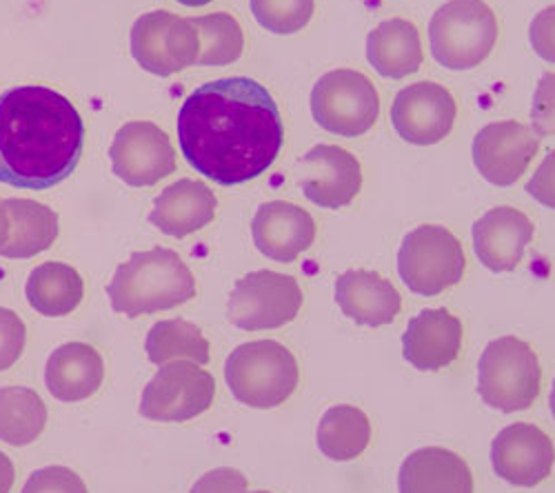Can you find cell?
I'll return each instance as SVG.
<instances>
[{
  "label": "cell",
  "mask_w": 555,
  "mask_h": 493,
  "mask_svg": "<svg viewBox=\"0 0 555 493\" xmlns=\"http://www.w3.org/2000/svg\"><path fill=\"white\" fill-rule=\"evenodd\" d=\"M182 156L218 185L258 178L283 147V120L267 89L249 78L198 87L178 112Z\"/></svg>",
  "instance_id": "obj_1"
},
{
  "label": "cell",
  "mask_w": 555,
  "mask_h": 493,
  "mask_svg": "<svg viewBox=\"0 0 555 493\" xmlns=\"http://www.w3.org/2000/svg\"><path fill=\"white\" fill-rule=\"evenodd\" d=\"M85 125L69 99L50 87L23 85L0 94V183L50 190L74 173Z\"/></svg>",
  "instance_id": "obj_2"
},
{
  "label": "cell",
  "mask_w": 555,
  "mask_h": 493,
  "mask_svg": "<svg viewBox=\"0 0 555 493\" xmlns=\"http://www.w3.org/2000/svg\"><path fill=\"white\" fill-rule=\"evenodd\" d=\"M114 311L127 319L184 304L196 296V281L180 256L165 247L135 251L107 287Z\"/></svg>",
  "instance_id": "obj_3"
},
{
  "label": "cell",
  "mask_w": 555,
  "mask_h": 493,
  "mask_svg": "<svg viewBox=\"0 0 555 493\" xmlns=\"http://www.w3.org/2000/svg\"><path fill=\"white\" fill-rule=\"evenodd\" d=\"M227 385L241 402L254 410L283 405L298 385L296 358L273 340L236 347L224 363Z\"/></svg>",
  "instance_id": "obj_4"
},
{
  "label": "cell",
  "mask_w": 555,
  "mask_h": 493,
  "mask_svg": "<svg viewBox=\"0 0 555 493\" xmlns=\"http://www.w3.org/2000/svg\"><path fill=\"white\" fill-rule=\"evenodd\" d=\"M540 363L531 347L514 336L487 345L478 365V391L489 407L514 414L529 410L540 393Z\"/></svg>",
  "instance_id": "obj_5"
},
{
  "label": "cell",
  "mask_w": 555,
  "mask_h": 493,
  "mask_svg": "<svg viewBox=\"0 0 555 493\" xmlns=\"http://www.w3.org/2000/svg\"><path fill=\"white\" fill-rule=\"evenodd\" d=\"M498 23L482 0H451L429 23L434 59L447 69H472L493 50Z\"/></svg>",
  "instance_id": "obj_6"
},
{
  "label": "cell",
  "mask_w": 555,
  "mask_h": 493,
  "mask_svg": "<svg viewBox=\"0 0 555 493\" xmlns=\"http://www.w3.org/2000/svg\"><path fill=\"white\" fill-rule=\"evenodd\" d=\"M465 264L457 238L438 225H423L406 234L398 254L400 278L421 296H438L460 283Z\"/></svg>",
  "instance_id": "obj_7"
},
{
  "label": "cell",
  "mask_w": 555,
  "mask_h": 493,
  "mask_svg": "<svg viewBox=\"0 0 555 493\" xmlns=\"http://www.w3.org/2000/svg\"><path fill=\"white\" fill-rule=\"evenodd\" d=\"M311 114L322 129L353 139L374 127L380 114V99L366 76L353 69H336L315 82Z\"/></svg>",
  "instance_id": "obj_8"
},
{
  "label": "cell",
  "mask_w": 555,
  "mask_h": 493,
  "mask_svg": "<svg viewBox=\"0 0 555 493\" xmlns=\"http://www.w3.org/2000/svg\"><path fill=\"white\" fill-rule=\"evenodd\" d=\"M131 54L145 72L165 78L198 65L201 38L192 18L150 12L131 27Z\"/></svg>",
  "instance_id": "obj_9"
},
{
  "label": "cell",
  "mask_w": 555,
  "mask_h": 493,
  "mask_svg": "<svg viewBox=\"0 0 555 493\" xmlns=\"http://www.w3.org/2000/svg\"><path fill=\"white\" fill-rule=\"evenodd\" d=\"M302 307L296 278L275 272H254L236 283L229 296L227 313L231 325L245 332L278 329L292 323Z\"/></svg>",
  "instance_id": "obj_10"
},
{
  "label": "cell",
  "mask_w": 555,
  "mask_h": 493,
  "mask_svg": "<svg viewBox=\"0 0 555 493\" xmlns=\"http://www.w3.org/2000/svg\"><path fill=\"white\" fill-rule=\"evenodd\" d=\"M216 395L209 372L190 361L163 365L141 398V416L156 423H184L205 414Z\"/></svg>",
  "instance_id": "obj_11"
},
{
  "label": "cell",
  "mask_w": 555,
  "mask_h": 493,
  "mask_svg": "<svg viewBox=\"0 0 555 493\" xmlns=\"http://www.w3.org/2000/svg\"><path fill=\"white\" fill-rule=\"evenodd\" d=\"M114 173L131 187H152L176 171V152L167 133L147 120L118 129L109 150Z\"/></svg>",
  "instance_id": "obj_12"
},
{
  "label": "cell",
  "mask_w": 555,
  "mask_h": 493,
  "mask_svg": "<svg viewBox=\"0 0 555 493\" xmlns=\"http://www.w3.org/2000/svg\"><path fill=\"white\" fill-rule=\"evenodd\" d=\"M540 139L529 125L514 120L491 122L474 141V163L485 181L498 187L514 185L540 150Z\"/></svg>",
  "instance_id": "obj_13"
},
{
  "label": "cell",
  "mask_w": 555,
  "mask_h": 493,
  "mask_svg": "<svg viewBox=\"0 0 555 493\" xmlns=\"http://www.w3.org/2000/svg\"><path fill=\"white\" fill-rule=\"evenodd\" d=\"M455 101L438 82H415L400 89L391 105V122L411 145H436L451 131Z\"/></svg>",
  "instance_id": "obj_14"
},
{
  "label": "cell",
  "mask_w": 555,
  "mask_h": 493,
  "mask_svg": "<svg viewBox=\"0 0 555 493\" xmlns=\"http://www.w3.org/2000/svg\"><path fill=\"white\" fill-rule=\"evenodd\" d=\"M553 463V442L544 431L527 423L508 425L491 446V465L498 478L518 486L540 484L551 473Z\"/></svg>",
  "instance_id": "obj_15"
},
{
  "label": "cell",
  "mask_w": 555,
  "mask_h": 493,
  "mask_svg": "<svg viewBox=\"0 0 555 493\" xmlns=\"http://www.w3.org/2000/svg\"><path fill=\"white\" fill-rule=\"evenodd\" d=\"M298 169L305 196L318 207H345L356 198L362 185L360 163L336 145L313 147L300 158Z\"/></svg>",
  "instance_id": "obj_16"
},
{
  "label": "cell",
  "mask_w": 555,
  "mask_h": 493,
  "mask_svg": "<svg viewBox=\"0 0 555 493\" xmlns=\"http://www.w3.org/2000/svg\"><path fill=\"white\" fill-rule=\"evenodd\" d=\"M251 232L258 251L275 262H294L315 238L313 218L305 209L283 200L260 205Z\"/></svg>",
  "instance_id": "obj_17"
},
{
  "label": "cell",
  "mask_w": 555,
  "mask_h": 493,
  "mask_svg": "<svg viewBox=\"0 0 555 493\" xmlns=\"http://www.w3.org/2000/svg\"><path fill=\"white\" fill-rule=\"evenodd\" d=\"M531 238V220L514 207H495L474 225L476 256L491 272H514Z\"/></svg>",
  "instance_id": "obj_18"
},
{
  "label": "cell",
  "mask_w": 555,
  "mask_h": 493,
  "mask_svg": "<svg viewBox=\"0 0 555 493\" xmlns=\"http://www.w3.org/2000/svg\"><path fill=\"white\" fill-rule=\"evenodd\" d=\"M462 342V325L447 309H427L411 319L402 336V353L421 372L451 365Z\"/></svg>",
  "instance_id": "obj_19"
},
{
  "label": "cell",
  "mask_w": 555,
  "mask_h": 493,
  "mask_svg": "<svg viewBox=\"0 0 555 493\" xmlns=\"http://www.w3.org/2000/svg\"><path fill=\"white\" fill-rule=\"evenodd\" d=\"M216 207L218 198L205 183L182 178L156 198L150 222L167 236L184 238L207 228L216 216Z\"/></svg>",
  "instance_id": "obj_20"
},
{
  "label": "cell",
  "mask_w": 555,
  "mask_h": 493,
  "mask_svg": "<svg viewBox=\"0 0 555 493\" xmlns=\"http://www.w3.org/2000/svg\"><path fill=\"white\" fill-rule=\"evenodd\" d=\"M336 300L347 319L358 325H389L400 311V294L374 272L351 269L336 281Z\"/></svg>",
  "instance_id": "obj_21"
},
{
  "label": "cell",
  "mask_w": 555,
  "mask_h": 493,
  "mask_svg": "<svg viewBox=\"0 0 555 493\" xmlns=\"http://www.w3.org/2000/svg\"><path fill=\"white\" fill-rule=\"evenodd\" d=\"M400 493H474L467 463L440 446L413 452L400 467Z\"/></svg>",
  "instance_id": "obj_22"
},
{
  "label": "cell",
  "mask_w": 555,
  "mask_h": 493,
  "mask_svg": "<svg viewBox=\"0 0 555 493\" xmlns=\"http://www.w3.org/2000/svg\"><path fill=\"white\" fill-rule=\"evenodd\" d=\"M105 376L101 353L85 342H69L59 347L48 361L44 382L50 393L63 402H78L94 395Z\"/></svg>",
  "instance_id": "obj_23"
},
{
  "label": "cell",
  "mask_w": 555,
  "mask_h": 493,
  "mask_svg": "<svg viewBox=\"0 0 555 493\" xmlns=\"http://www.w3.org/2000/svg\"><path fill=\"white\" fill-rule=\"evenodd\" d=\"M366 59L385 78H404L423 65L421 34L409 21L380 23L366 38Z\"/></svg>",
  "instance_id": "obj_24"
},
{
  "label": "cell",
  "mask_w": 555,
  "mask_h": 493,
  "mask_svg": "<svg viewBox=\"0 0 555 493\" xmlns=\"http://www.w3.org/2000/svg\"><path fill=\"white\" fill-rule=\"evenodd\" d=\"M10 216V238L0 247L5 258H31L48 251L59 238V213L29 198L3 200Z\"/></svg>",
  "instance_id": "obj_25"
},
{
  "label": "cell",
  "mask_w": 555,
  "mask_h": 493,
  "mask_svg": "<svg viewBox=\"0 0 555 493\" xmlns=\"http://www.w3.org/2000/svg\"><path fill=\"white\" fill-rule=\"evenodd\" d=\"M25 294L29 304L42 316L59 319L67 316L80 304L85 285L74 267L63 262H44L29 274Z\"/></svg>",
  "instance_id": "obj_26"
},
{
  "label": "cell",
  "mask_w": 555,
  "mask_h": 493,
  "mask_svg": "<svg viewBox=\"0 0 555 493\" xmlns=\"http://www.w3.org/2000/svg\"><path fill=\"white\" fill-rule=\"evenodd\" d=\"M145 351L150 361L158 367L176 361H190L201 367L209 363L207 338L196 325L180 319L156 323L147 334Z\"/></svg>",
  "instance_id": "obj_27"
},
{
  "label": "cell",
  "mask_w": 555,
  "mask_h": 493,
  "mask_svg": "<svg viewBox=\"0 0 555 493\" xmlns=\"http://www.w3.org/2000/svg\"><path fill=\"white\" fill-rule=\"evenodd\" d=\"M369 438H372L369 418L349 405L332 407L318 425L320 452L338 463L360 456L366 450Z\"/></svg>",
  "instance_id": "obj_28"
},
{
  "label": "cell",
  "mask_w": 555,
  "mask_h": 493,
  "mask_svg": "<svg viewBox=\"0 0 555 493\" xmlns=\"http://www.w3.org/2000/svg\"><path fill=\"white\" fill-rule=\"evenodd\" d=\"M44 425H48V407L34 389H0V440L25 446L42 433Z\"/></svg>",
  "instance_id": "obj_29"
},
{
  "label": "cell",
  "mask_w": 555,
  "mask_h": 493,
  "mask_svg": "<svg viewBox=\"0 0 555 493\" xmlns=\"http://www.w3.org/2000/svg\"><path fill=\"white\" fill-rule=\"evenodd\" d=\"M192 25L201 38V56L198 65H231L243 54L245 38L238 21L224 12L192 18Z\"/></svg>",
  "instance_id": "obj_30"
},
{
  "label": "cell",
  "mask_w": 555,
  "mask_h": 493,
  "mask_svg": "<svg viewBox=\"0 0 555 493\" xmlns=\"http://www.w3.org/2000/svg\"><path fill=\"white\" fill-rule=\"evenodd\" d=\"M251 12L271 34H296L309 23L313 0H251Z\"/></svg>",
  "instance_id": "obj_31"
},
{
  "label": "cell",
  "mask_w": 555,
  "mask_h": 493,
  "mask_svg": "<svg viewBox=\"0 0 555 493\" xmlns=\"http://www.w3.org/2000/svg\"><path fill=\"white\" fill-rule=\"evenodd\" d=\"M21 493H87V486L67 467H44L29 476Z\"/></svg>",
  "instance_id": "obj_32"
},
{
  "label": "cell",
  "mask_w": 555,
  "mask_h": 493,
  "mask_svg": "<svg viewBox=\"0 0 555 493\" xmlns=\"http://www.w3.org/2000/svg\"><path fill=\"white\" fill-rule=\"evenodd\" d=\"M25 323L12 309L0 307V372L10 369L25 349Z\"/></svg>",
  "instance_id": "obj_33"
},
{
  "label": "cell",
  "mask_w": 555,
  "mask_h": 493,
  "mask_svg": "<svg viewBox=\"0 0 555 493\" xmlns=\"http://www.w3.org/2000/svg\"><path fill=\"white\" fill-rule=\"evenodd\" d=\"M531 127L538 137H555V74H544L538 82L531 105Z\"/></svg>",
  "instance_id": "obj_34"
},
{
  "label": "cell",
  "mask_w": 555,
  "mask_h": 493,
  "mask_svg": "<svg viewBox=\"0 0 555 493\" xmlns=\"http://www.w3.org/2000/svg\"><path fill=\"white\" fill-rule=\"evenodd\" d=\"M529 38L533 52L540 59L555 63V8H546L533 18Z\"/></svg>",
  "instance_id": "obj_35"
},
{
  "label": "cell",
  "mask_w": 555,
  "mask_h": 493,
  "mask_svg": "<svg viewBox=\"0 0 555 493\" xmlns=\"http://www.w3.org/2000/svg\"><path fill=\"white\" fill-rule=\"evenodd\" d=\"M190 493H249L247 491V480L241 471L236 469H214L205 473Z\"/></svg>",
  "instance_id": "obj_36"
},
{
  "label": "cell",
  "mask_w": 555,
  "mask_h": 493,
  "mask_svg": "<svg viewBox=\"0 0 555 493\" xmlns=\"http://www.w3.org/2000/svg\"><path fill=\"white\" fill-rule=\"evenodd\" d=\"M527 194L544 207L555 209V150L542 160V165L527 183Z\"/></svg>",
  "instance_id": "obj_37"
},
{
  "label": "cell",
  "mask_w": 555,
  "mask_h": 493,
  "mask_svg": "<svg viewBox=\"0 0 555 493\" xmlns=\"http://www.w3.org/2000/svg\"><path fill=\"white\" fill-rule=\"evenodd\" d=\"M12 484H14V465L3 452H0V493H10Z\"/></svg>",
  "instance_id": "obj_38"
},
{
  "label": "cell",
  "mask_w": 555,
  "mask_h": 493,
  "mask_svg": "<svg viewBox=\"0 0 555 493\" xmlns=\"http://www.w3.org/2000/svg\"><path fill=\"white\" fill-rule=\"evenodd\" d=\"M8 238H10V216L5 205L0 203V247H5Z\"/></svg>",
  "instance_id": "obj_39"
},
{
  "label": "cell",
  "mask_w": 555,
  "mask_h": 493,
  "mask_svg": "<svg viewBox=\"0 0 555 493\" xmlns=\"http://www.w3.org/2000/svg\"><path fill=\"white\" fill-rule=\"evenodd\" d=\"M178 3H182V5H188V8H203V5L211 3V0H178Z\"/></svg>",
  "instance_id": "obj_40"
},
{
  "label": "cell",
  "mask_w": 555,
  "mask_h": 493,
  "mask_svg": "<svg viewBox=\"0 0 555 493\" xmlns=\"http://www.w3.org/2000/svg\"><path fill=\"white\" fill-rule=\"evenodd\" d=\"M548 405H551V414L555 418V382H553V389H551V395H548Z\"/></svg>",
  "instance_id": "obj_41"
},
{
  "label": "cell",
  "mask_w": 555,
  "mask_h": 493,
  "mask_svg": "<svg viewBox=\"0 0 555 493\" xmlns=\"http://www.w3.org/2000/svg\"><path fill=\"white\" fill-rule=\"evenodd\" d=\"M254 493H269V491H254Z\"/></svg>",
  "instance_id": "obj_42"
}]
</instances>
